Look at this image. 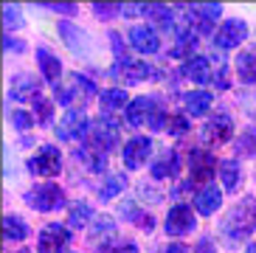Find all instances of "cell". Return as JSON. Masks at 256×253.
<instances>
[{"label": "cell", "mask_w": 256, "mask_h": 253, "mask_svg": "<svg viewBox=\"0 0 256 253\" xmlns=\"http://www.w3.org/2000/svg\"><path fill=\"white\" fill-rule=\"evenodd\" d=\"M226 234L228 236H248L256 228V200L254 197H245L242 202H236L231 208V214L226 216Z\"/></svg>", "instance_id": "cell-1"}, {"label": "cell", "mask_w": 256, "mask_h": 253, "mask_svg": "<svg viewBox=\"0 0 256 253\" xmlns=\"http://www.w3.org/2000/svg\"><path fill=\"white\" fill-rule=\"evenodd\" d=\"M26 202L37 211H56L65 206V192L60 186H37L31 188V194H26Z\"/></svg>", "instance_id": "cell-2"}, {"label": "cell", "mask_w": 256, "mask_h": 253, "mask_svg": "<svg viewBox=\"0 0 256 253\" xmlns=\"http://www.w3.org/2000/svg\"><path fill=\"white\" fill-rule=\"evenodd\" d=\"M70 242V234L65 225L60 222H51L46 225L42 231H40V253H65V248H68Z\"/></svg>", "instance_id": "cell-3"}, {"label": "cell", "mask_w": 256, "mask_h": 253, "mask_svg": "<svg viewBox=\"0 0 256 253\" xmlns=\"http://www.w3.org/2000/svg\"><path fill=\"white\" fill-rule=\"evenodd\" d=\"M84 132H88V116H84V110H68L62 116L60 126H56V135H60L62 141H79Z\"/></svg>", "instance_id": "cell-4"}, {"label": "cell", "mask_w": 256, "mask_h": 253, "mask_svg": "<svg viewBox=\"0 0 256 253\" xmlns=\"http://www.w3.org/2000/svg\"><path fill=\"white\" fill-rule=\"evenodd\" d=\"M28 169L34 174H42V178H54L60 172V149L56 146H42L40 155H34L28 160Z\"/></svg>", "instance_id": "cell-5"}, {"label": "cell", "mask_w": 256, "mask_h": 253, "mask_svg": "<svg viewBox=\"0 0 256 253\" xmlns=\"http://www.w3.org/2000/svg\"><path fill=\"white\" fill-rule=\"evenodd\" d=\"M194 231V214L188 206H174L166 216V234L169 236H183V234Z\"/></svg>", "instance_id": "cell-6"}, {"label": "cell", "mask_w": 256, "mask_h": 253, "mask_svg": "<svg viewBox=\"0 0 256 253\" xmlns=\"http://www.w3.org/2000/svg\"><path fill=\"white\" fill-rule=\"evenodd\" d=\"M150 152H152L150 138H144V135L130 138V141L124 144V166H127V169H138V166L150 158Z\"/></svg>", "instance_id": "cell-7"}, {"label": "cell", "mask_w": 256, "mask_h": 253, "mask_svg": "<svg viewBox=\"0 0 256 253\" xmlns=\"http://www.w3.org/2000/svg\"><path fill=\"white\" fill-rule=\"evenodd\" d=\"M231 132H234V124H231V118H228L226 112H217L214 118L206 124V130H203V141L206 144H226L228 138H231Z\"/></svg>", "instance_id": "cell-8"}, {"label": "cell", "mask_w": 256, "mask_h": 253, "mask_svg": "<svg viewBox=\"0 0 256 253\" xmlns=\"http://www.w3.org/2000/svg\"><path fill=\"white\" fill-rule=\"evenodd\" d=\"M248 37V26L242 20H226L217 31V45L220 48H236L242 40Z\"/></svg>", "instance_id": "cell-9"}, {"label": "cell", "mask_w": 256, "mask_h": 253, "mask_svg": "<svg viewBox=\"0 0 256 253\" xmlns=\"http://www.w3.org/2000/svg\"><path fill=\"white\" fill-rule=\"evenodd\" d=\"M130 42H132V48L138 54H155L160 48L158 34L152 28H146V26H136V28L130 31Z\"/></svg>", "instance_id": "cell-10"}, {"label": "cell", "mask_w": 256, "mask_h": 253, "mask_svg": "<svg viewBox=\"0 0 256 253\" xmlns=\"http://www.w3.org/2000/svg\"><path fill=\"white\" fill-rule=\"evenodd\" d=\"M155 98H146V96H141V98H132L127 104V121L132 126H141V124H150V116H152V110H155Z\"/></svg>", "instance_id": "cell-11"}, {"label": "cell", "mask_w": 256, "mask_h": 253, "mask_svg": "<svg viewBox=\"0 0 256 253\" xmlns=\"http://www.w3.org/2000/svg\"><path fill=\"white\" fill-rule=\"evenodd\" d=\"M93 146H104V149H110V146H116L118 144V124H116L113 118H102L96 126H93Z\"/></svg>", "instance_id": "cell-12"}, {"label": "cell", "mask_w": 256, "mask_h": 253, "mask_svg": "<svg viewBox=\"0 0 256 253\" xmlns=\"http://www.w3.org/2000/svg\"><path fill=\"white\" fill-rule=\"evenodd\" d=\"M211 174H214V158L206 149H194L192 152V180L194 183H203Z\"/></svg>", "instance_id": "cell-13"}, {"label": "cell", "mask_w": 256, "mask_h": 253, "mask_svg": "<svg viewBox=\"0 0 256 253\" xmlns=\"http://www.w3.org/2000/svg\"><path fill=\"white\" fill-rule=\"evenodd\" d=\"M34 96L40 98V82L31 79V76H17L12 90H8V98L14 102H34Z\"/></svg>", "instance_id": "cell-14"}, {"label": "cell", "mask_w": 256, "mask_h": 253, "mask_svg": "<svg viewBox=\"0 0 256 253\" xmlns=\"http://www.w3.org/2000/svg\"><path fill=\"white\" fill-rule=\"evenodd\" d=\"M183 76L192 79V82H197V84L214 82V79H211V62L206 60V56H192V60L183 65Z\"/></svg>", "instance_id": "cell-15"}, {"label": "cell", "mask_w": 256, "mask_h": 253, "mask_svg": "<svg viewBox=\"0 0 256 253\" xmlns=\"http://www.w3.org/2000/svg\"><path fill=\"white\" fill-rule=\"evenodd\" d=\"M113 74H124V79L127 82H144L146 76H155V70H152L146 62H116Z\"/></svg>", "instance_id": "cell-16"}, {"label": "cell", "mask_w": 256, "mask_h": 253, "mask_svg": "<svg viewBox=\"0 0 256 253\" xmlns=\"http://www.w3.org/2000/svg\"><path fill=\"white\" fill-rule=\"evenodd\" d=\"M37 62H40V70H42V76H46L48 82H51V84L60 82L62 65H60V60H56L48 48H40V51H37Z\"/></svg>", "instance_id": "cell-17"}, {"label": "cell", "mask_w": 256, "mask_h": 253, "mask_svg": "<svg viewBox=\"0 0 256 253\" xmlns=\"http://www.w3.org/2000/svg\"><path fill=\"white\" fill-rule=\"evenodd\" d=\"M194 206H197V211L200 214H214V211L222 206V192L220 188H203V192L197 194V200H194Z\"/></svg>", "instance_id": "cell-18"}, {"label": "cell", "mask_w": 256, "mask_h": 253, "mask_svg": "<svg viewBox=\"0 0 256 253\" xmlns=\"http://www.w3.org/2000/svg\"><path fill=\"white\" fill-rule=\"evenodd\" d=\"M183 104H186V110L192 116H206L211 107V93H206V90H192V93L183 96Z\"/></svg>", "instance_id": "cell-19"}, {"label": "cell", "mask_w": 256, "mask_h": 253, "mask_svg": "<svg viewBox=\"0 0 256 253\" xmlns=\"http://www.w3.org/2000/svg\"><path fill=\"white\" fill-rule=\"evenodd\" d=\"M3 234H6V239H14V242H20V239L28 236V225H26L20 216L6 214V216H3Z\"/></svg>", "instance_id": "cell-20"}, {"label": "cell", "mask_w": 256, "mask_h": 253, "mask_svg": "<svg viewBox=\"0 0 256 253\" xmlns=\"http://www.w3.org/2000/svg\"><path fill=\"white\" fill-rule=\"evenodd\" d=\"M76 158L84 160L90 172H104V166H107V160H104V155H102L98 146H82L79 152H76Z\"/></svg>", "instance_id": "cell-21"}, {"label": "cell", "mask_w": 256, "mask_h": 253, "mask_svg": "<svg viewBox=\"0 0 256 253\" xmlns=\"http://www.w3.org/2000/svg\"><path fill=\"white\" fill-rule=\"evenodd\" d=\"M236 76L248 84L256 82V54H240L236 56Z\"/></svg>", "instance_id": "cell-22"}, {"label": "cell", "mask_w": 256, "mask_h": 253, "mask_svg": "<svg viewBox=\"0 0 256 253\" xmlns=\"http://www.w3.org/2000/svg\"><path fill=\"white\" fill-rule=\"evenodd\" d=\"M220 178H222V186L226 188H236V183H240V166H236V160H222L220 164Z\"/></svg>", "instance_id": "cell-23"}, {"label": "cell", "mask_w": 256, "mask_h": 253, "mask_svg": "<svg viewBox=\"0 0 256 253\" xmlns=\"http://www.w3.org/2000/svg\"><path fill=\"white\" fill-rule=\"evenodd\" d=\"M124 102H127V93L118 88L102 93V110H118V107H124Z\"/></svg>", "instance_id": "cell-24"}, {"label": "cell", "mask_w": 256, "mask_h": 253, "mask_svg": "<svg viewBox=\"0 0 256 253\" xmlns=\"http://www.w3.org/2000/svg\"><path fill=\"white\" fill-rule=\"evenodd\" d=\"M174 169H178V155H174V152H166L158 164L152 166V174H155V178H166V174H172Z\"/></svg>", "instance_id": "cell-25"}, {"label": "cell", "mask_w": 256, "mask_h": 253, "mask_svg": "<svg viewBox=\"0 0 256 253\" xmlns=\"http://www.w3.org/2000/svg\"><path fill=\"white\" fill-rule=\"evenodd\" d=\"M88 220H90V206L88 202H76L74 208H70V220H68L70 228H82Z\"/></svg>", "instance_id": "cell-26"}, {"label": "cell", "mask_w": 256, "mask_h": 253, "mask_svg": "<svg viewBox=\"0 0 256 253\" xmlns=\"http://www.w3.org/2000/svg\"><path fill=\"white\" fill-rule=\"evenodd\" d=\"M150 12L152 20H158L164 28H169L172 26V8H166V6H144V14Z\"/></svg>", "instance_id": "cell-27"}, {"label": "cell", "mask_w": 256, "mask_h": 253, "mask_svg": "<svg viewBox=\"0 0 256 253\" xmlns=\"http://www.w3.org/2000/svg\"><path fill=\"white\" fill-rule=\"evenodd\" d=\"M98 253H138V248L132 242H124V239H113V242H104L98 248Z\"/></svg>", "instance_id": "cell-28"}, {"label": "cell", "mask_w": 256, "mask_h": 253, "mask_svg": "<svg viewBox=\"0 0 256 253\" xmlns=\"http://www.w3.org/2000/svg\"><path fill=\"white\" fill-rule=\"evenodd\" d=\"M60 31H62V40H65V42H68L74 51H79V42H76V37H79L82 31L76 28L74 22H68V20H62V22H60ZM79 40H82V37H79Z\"/></svg>", "instance_id": "cell-29"}, {"label": "cell", "mask_w": 256, "mask_h": 253, "mask_svg": "<svg viewBox=\"0 0 256 253\" xmlns=\"http://www.w3.org/2000/svg\"><path fill=\"white\" fill-rule=\"evenodd\" d=\"M3 20H6V28H23V14H20V8L17 6H6L3 8Z\"/></svg>", "instance_id": "cell-30"}, {"label": "cell", "mask_w": 256, "mask_h": 253, "mask_svg": "<svg viewBox=\"0 0 256 253\" xmlns=\"http://www.w3.org/2000/svg\"><path fill=\"white\" fill-rule=\"evenodd\" d=\"M118 192H124V178H110L107 186L102 188V200H113Z\"/></svg>", "instance_id": "cell-31"}, {"label": "cell", "mask_w": 256, "mask_h": 253, "mask_svg": "<svg viewBox=\"0 0 256 253\" xmlns=\"http://www.w3.org/2000/svg\"><path fill=\"white\" fill-rule=\"evenodd\" d=\"M12 124L17 126V130H28V126H34V116L26 110H14L12 112Z\"/></svg>", "instance_id": "cell-32"}, {"label": "cell", "mask_w": 256, "mask_h": 253, "mask_svg": "<svg viewBox=\"0 0 256 253\" xmlns=\"http://www.w3.org/2000/svg\"><path fill=\"white\" fill-rule=\"evenodd\" d=\"M169 130H172L174 135H183V132H188V124H186L183 116H172V118H169Z\"/></svg>", "instance_id": "cell-33"}, {"label": "cell", "mask_w": 256, "mask_h": 253, "mask_svg": "<svg viewBox=\"0 0 256 253\" xmlns=\"http://www.w3.org/2000/svg\"><path fill=\"white\" fill-rule=\"evenodd\" d=\"M34 104H37V112H40V118H42V124H48L51 121V102L48 98H37Z\"/></svg>", "instance_id": "cell-34"}, {"label": "cell", "mask_w": 256, "mask_h": 253, "mask_svg": "<svg viewBox=\"0 0 256 253\" xmlns=\"http://www.w3.org/2000/svg\"><path fill=\"white\" fill-rule=\"evenodd\" d=\"M197 253H214V242H211L208 236H203L197 242Z\"/></svg>", "instance_id": "cell-35"}, {"label": "cell", "mask_w": 256, "mask_h": 253, "mask_svg": "<svg viewBox=\"0 0 256 253\" xmlns=\"http://www.w3.org/2000/svg\"><path fill=\"white\" fill-rule=\"evenodd\" d=\"M23 48H26L23 42H17V40H12V37L6 40V51H23Z\"/></svg>", "instance_id": "cell-36"}, {"label": "cell", "mask_w": 256, "mask_h": 253, "mask_svg": "<svg viewBox=\"0 0 256 253\" xmlns=\"http://www.w3.org/2000/svg\"><path fill=\"white\" fill-rule=\"evenodd\" d=\"M166 253H188V248H183V245H169V248H166Z\"/></svg>", "instance_id": "cell-37"}, {"label": "cell", "mask_w": 256, "mask_h": 253, "mask_svg": "<svg viewBox=\"0 0 256 253\" xmlns=\"http://www.w3.org/2000/svg\"><path fill=\"white\" fill-rule=\"evenodd\" d=\"M46 8H54V12H76V6H46Z\"/></svg>", "instance_id": "cell-38"}, {"label": "cell", "mask_w": 256, "mask_h": 253, "mask_svg": "<svg viewBox=\"0 0 256 253\" xmlns=\"http://www.w3.org/2000/svg\"><path fill=\"white\" fill-rule=\"evenodd\" d=\"M248 253H256V245H250V248H248Z\"/></svg>", "instance_id": "cell-39"}, {"label": "cell", "mask_w": 256, "mask_h": 253, "mask_svg": "<svg viewBox=\"0 0 256 253\" xmlns=\"http://www.w3.org/2000/svg\"><path fill=\"white\" fill-rule=\"evenodd\" d=\"M20 253H28V250H20Z\"/></svg>", "instance_id": "cell-40"}]
</instances>
